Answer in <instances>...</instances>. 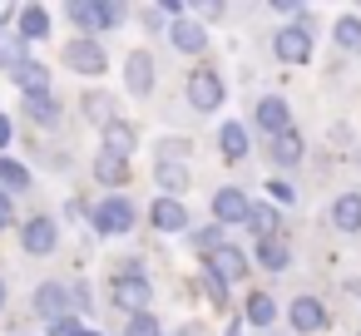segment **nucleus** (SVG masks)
I'll list each match as a JSON object with an SVG mask.
<instances>
[{
  "instance_id": "1",
  "label": "nucleus",
  "mask_w": 361,
  "mask_h": 336,
  "mask_svg": "<svg viewBox=\"0 0 361 336\" xmlns=\"http://www.w3.org/2000/svg\"><path fill=\"white\" fill-rule=\"evenodd\" d=\"M109 297H114V306L119 311H129V316H144V306L154 301V282L144 277V272H119L114 282H109Z\"/></svg>"
},
{
  "instance_id": "2",
  "label": "nucleus",
  "mask_w": 361,
  "mask_h": 336,
  "mask_svg": "<svg viewBox=\"0 0 361 336\" xmlns=\"http://www.w3.org/2000/svg\"><path fill=\"white\" fill-rule=\"evenodd\" d=\"M90 218H94V232L119 237V232H129V228H134V203H129V198H119V193H109Z\"/></svg>"
},
{
  "instance_id": "3",
  "label": "nucleus",
  "mask_w": 361,
  "mask_h": 336,
  "mask_svg": "<svg viewBox=\"0 0 361 336\" xmlns=\"http://www.w3.org/2000/svg\"><path fill=\"white\" fill-rule=\"evenodd\" d=\"M272 50H277L282 65H307V60H312V25H287V30H277Z\"/></svg>"
},
{
  "instance_id": "4",
  "label": "nucleus",
  "mask_w": 361,
  "mask_h": 336,
  "mask_svg": "<svg viewBox=\"0 0 361 336\" xmlns=\"http://www.w3.org/2000/svg\"><path fill=\"white\" fill-rule=\"evenodd\" d=\"M188 104H193V114H213V109L223 104V80H218L213 70H198V75L188 80Z\"/></svg>"
},
{
  "instance_id": "5",
  "label": "nucleus",
  "mask_w": 361,
  "mask_h": 336,
  "mask_svg": "<svg viewBox=\"0 0 361 336\" xmlns=\"http://www.w3.org/2000/svg\"><path fill=\"white\" fill-rule=\"evenodd\" d=\"M252 198L243 193V188H223V193H213V218L228 228V223H252Z\"/></svg>"
},
{
  "instance_id": "6",
  "label": "nucleus",
  "mask_w": 361,
  "mask_h": 336,
  "mask_svg": "<svg viewBox=\"0 0 361 336\" xmlns=\"http://www.w3.org/2000/svg\"><path fill=\"white\" fill-rule=\"evenodd\" d=\"M65 65L75 70V75H104V50H99V40H90V35H80L70 50H65Z\"/></svg>"
},
{
  "instance_id": "7",
  "label": "nucleus",
  "mask_w": 361,
  "mask_h": 336,
  "mask_svg": "<svg viewBox=\"0 0 361 336\" xmlns=\"http://www.w3.org/2000/svg\"><path fill=\"white\" fill-rule=\"evenodd\" d=\"M257 129H262V134H272V139H282V134L292 129V114H287V99H282V94L257 99Z\"/></svg>"
},
{
  "instance_id": "8",
  "label": "nucleus",
  "mask_w": 361,
  "mask_h": 336,
  "mask_svg": "<svg viewBox=\"0 0 361 336\" xmlns=\"http://www.w3.org/2000/svg\"><path fill=\"white\" fill-rule=\"evenodd\" d=\"M20 247L30 257H50L55 252V218H30L25 232H20Z\"/></svg>"
},
{
  "instance_id": "9",
  "label": "nucleus",
  "mask_w": 361,
  "mask_h": 336,
  "mask_svg": "<svg viewBox=\"0 0 361 336\" xmlns=\"http://www.w3.org/2000/svg\"><path fill=\"white\" fill-rule=\"evenodd\" d=\"M124 75H129V94H149L154 89V55L149 50H134L129 60H124Z\"/></svg>"
},
{
  "instance_id": "10",
  "label": "nucleus",
  "mask_w": 361,
  "mask_h": 336,
  "mask_svg": "<svg viewBox=\"0 0 361 336\" xmlns=\"http://www.w3.org/2000/svg\"><path fill=\"white\" fill-rule=\"evenodd\" d=\"M149 218H154L159 232H183V228H188V208H183L178 198H154Z\"/></svg>"
},
{
  "instance_id": "11",
  "label": "nucleus",
  "mask_w": 361,
  "mask_h": 336,
  "mask_svg": "<svg viewBox=\"0 0 361 336\" xmlns=\"http://www.w3.org/2000/svg\"><path fill=\"white\" fill-rule=\"evenodd\" d=\"M208 272H213V277H223V282H243V277H247V257L228 242V247H218V252L208 257Z\"/></svg>"
},
{
  "instance_id": "12",
  "label": "nucleus",
  "mask_w": 361,
  "mask_h": 336,
  "mask_svg": "<svg viewBox=\"0 0 361 336\" xmlns=\"http://www.w3.org/2000/svg\"><path fill=\"white\" fill-rule=\"evenodd\" d=\"M65 306H70V292H65L60 282H45V287L35 292V311H40L45 321H65Z\"/></svg>"
},
{
  "instance_id": "13",
  "label": "nucleus",
  "mask_w": 361,
  "mask_h": 336,
  "mask_svg": "<svg viewBox=\"0 0 361 336\" xmlns=\"http://www.w3.org/2000/svg\"><path fill=\"white\" fill-rule=\"evenodd\" d=\"M292 326H297V331H322V326H326V306H322L317 297H297V301H292Z\"/></svg>"
},
{
  "instance_id": "14",
  "label": "nucleus",
  "mask_w": 361,
  "mask_h": 336,
  "mask_svg": "<svg viewBox=\"0 0 361 336\" xmlns=\"http://www.w3.org/2000/svg\"><path fill=\"white\" fill-rule=\"evenodd\" d=\"M134 144H139V134H134V124H124V119H114V124L104 129V154H114V158H129V154H134Z\"/></svg>"
},
{
  "instance_id": "15",
  "label": "nucleus",
  "mask_w": 361,
  "mask_h": 336,
  "mask_svg": "<svg viewBox=\"0 0 361 336\" xmlns=\"http://www.w3.org/2000/svg\"><path fill=\"white\" fill-rule=\"evenodd\" d=\"M331 223H336L341 232H361V193H341V198L331 203Z\"/></svg>"
},
{
  "instance_id": "16",
  "label": "nucleus",
  "mask_w": 361,
  "mask_h": 336,
  "mask_svg": "<svg viewBox=\"0 0 361 336\" xmlns=\"http://www.w3.org/2000/svg\"><path fill=\"white\" fill-rule=\"evenodd\" d=\"M70 20L94 40V35L104 30V6H99V0H75V6H70Z\"/></svg>"
},
{
  "instance_id": "17",
  "label": "nucleus",
  "mask_w": 361,
  "mask_h": 336,
  "mask_svg": "<svg viewBox=\"0 0 361 336\" xmlns=\"http://www.w3.org/2000/svg\"><path fill=\"white\" fill-rule=\"evenodd\" d=\"M16 20H20V40H25V45H30V40H45V35H50V11H45V6H25V11H20Z\"/></svg>"
},
{
  "instance_id": "18",
  "label": "nucleus",
  "mask_w": 361,
  "mask_h": 336,
  "mask_svg": "<svg viewBox=\"0 0 361 336\" xmlns=\"http://www.w3.org/2000/svg\"><path fill=\"white\" fill-rule=\"evenodd\" d=\"M169 35H173V45H178L183 55H198V50L208 45V35H203V25H198V20H173V25H169Z\"/></svg>"
},
{
  "instance_id": "19",
  "label": "nucleus",
  "mask_w": 361,
  "mask_h": 336,
  "mask_svg": "<svg viewBox=\"0 0 361 336\" xmlns=\"http://www.w3.org/2000/svg\"><path fill=\"white\" fill-rule=\"evenodd\" d=\"M25 65H30V60H25V40H20V35H0V70L16 80Z\"/></svg>"
},
{
  "instance_id": "20",
  "label": "nucleus",
  "mask_w": 361,
  "mask_h": 336,
  "mask_svg": "<svg viewBox=\"0 0 361 336\" xmlns=\"http://www.w3.org/2000/svg\"><path fill=\"white\" fill-rule=\"evenodd\" d=\"M25 114H30V124H40V129L60 124V104H55L50 94H25Z\"/></svg>"
},
{
  "instance_id": "21",
  "label": "nucleus",
  "mask_w": 361,
  "mask_h": 336,
  "mask_svg": "<svg viewBox=\"0 0 361 336\" xmlns=\"http://www.w3.org/2000/svg\"><path fill=\"white\" fill-rule=\"evenodd\" d=\"M94 178H99L104 188H119V183L129 178V158H114V154H99V158H94Z\"/></svg>"
},
{
  "instance_id": "22",
  "label": "nucleus",
  "mask_w": 361,
  "mask_h": 336,
  "mask_svg": "<svg viewBox=\"0 0 361 336\" xmlns=\"http://www.w3.org/2000/svg\"><path fill=\"white\" fill-rule=\"evenodd\" d=\"M218 144H223V158H233V163L247 158V129L243 124H223L218 129Z\"/></svg>"
},
{
  "instance_id": "23",
  "label": "nucleus",
  "mask_w": 361,
  "mask_h": 336,
  "mask_svg": "<svg viewBox=\"0 0 361 336\" xmlns=\"http://www.w3.org/2000/svg\"><path fill=\"white\" fill-rule=\"evenodd\" d=\"M247 228L257 232V242H267V237H277V232H282V218H277V208H272V203H257Z\"/></svg>"
},
{
  "instance_id": "24",
  "label": "nucleus",
  "mask_w": 361,
  "mask_h": 336,
  "mask_svg": "<svg viewBox=\"0 0 361 336\" xmlns=\"http://www.w3.org/2000/svg\"><path fill=\"white\" fill-rule=\"evenodd\" d=\"M85 114H90V124L109 129V124H114V99L99 94V89H90V94H85Z\"/></svg>"
},
{
  "instance_id": "25",
  "label": "nucleus",
  "mask_w": 361,
  "mask_h": 336,
  "mask_svg": "<svg viewBox=\"0 0 361 336\" xmlns=\"http://www.w3.org/2000/svg\"><path fill=\"white\" fill-rule=\"evenodd\" d=\"M154 183L173 198V193H183V188H188V168H183V163H159V168H154Z\"/></svg>"
},
{
  "instance_id": "26",
  "label": "nucleus",
  "mask_w": 361,
  "mask_h": 336,
  "mask_svg": "<svg viewBox=\"0 0 361 336\" xmlns=\"http://www.w3.org/2000/svg\"><path fill=\"white\" fill-rule=\"evenodd\" d=\"M257 262H262L267 272H282V267L292 262V252H287L282 237H267V242H257Z\"/></svg>"
},
{
  "instance_id": "27",
  "label": "nucleus",
  "mask_w": 361,
  "mask_h": 336,
  "mask_svg": "<svg viewBox=\"0 0 361 336\" xmlns=\"http://www.w3.org/2000/svg\"><path fill=\"white\" fill-rule=\"evenodd\" d=\"M272 158H277L282 168H292V163L302 158V134H297V129H287L282 139H272Z\"/></svg>"
},
{
  "instance_id": "28",
  "label": "nucleus",
  "mask_w": 361,
  "mask_h": 336,
  "mask_svg": "<svg viewBox=\"0 0 361 336\" xmlns=\"http://www.w3.org/2000/svg\"><path fill=\"white\" fill-rule=\"evenodd\" d=\"M16 85H20L25 94H50V70H45V65H25V70L16 75Z\"/></svg>"
},
{
  "instance_id": "29",
  "label": "nucleus",
  "mask_w": 361,
  "mask_h": 336,
  "mask_svg": "<svg viewBox=\"0 0 361 336\" xmlns=\"http://www.w3.org/2000/svg\"><path fill=\"white\" fill-rule=\"evenodd\" d=\"M272 316H277V301H272L267 292H252V297H247V321H252V326H272Z\"/></svg>"
},
{
  "instance_id": "30",
  "label": "nucleus",
  "mask_w": 361,
  "mask_h": 336,
  "mask_svg": "<svg viewBox=\"0 0 361 336\" xmlns=\"http://www.w3.org/2000/svg\"><path fill=\"white\" fill-rule=\"evenodd\" d=\"M0 188L25 193V188H30V168H20L16 158H0Z\"/></svg>"
},
{
  "instance_id": "31",
  "label": "nucleus",
  "mask_w": 361,
  "mask_h": 336,
  "mask_svg": "<svg viewBox=\"0 0 361 336\" xmlns=\"http://www.w3.org/2000/svg\"><path fill=\"white\" fill-rule=\"evenodd\" d=\"M336 45L341 50H351V55H361V20H336Z\"/></svg>"
},
{
  "instance_id": "32",
  "label": "nucleus",
  "mask_w": 361,
  "mask_h": 336,
  "mask_svg": "<svg viewBox=\"0 0 361 336\" xmlns=\"http://www.w3.org/2000/svg\"><path fill=\"white\" fill-rule=\"evenodd\" d=\"M203 292L213 297V306H228V282H223V277H213V272H203Z\"/></svg>"
},
{
  "instance_id": "33",
  "label": "nucleus",
  "mask_w": 361,
  "mask_h": 336,
  "mask_svg": "<svg viewBox=\"0 0 361 336\" xmlns=\"http://www.w3.org/2000/svg\"><path fill=\"white\" fill-rule=\"evenodd\" d=\"M124 336H164V331H159V321L144 311V316H129V331H124Z\"/></svg>"
},
{
  "instance_id": "34",
  "label": "nucleus",
  "mask_w": 361,
  "mask_h": 336,
  "mask_svg": "<svg viewBox=\"0 0 361 336\" xmlns=\"http://www.w3.org/2000/svg\"><path fill=\"white\" fill-rule=\"evenodd\" d=\"M267 193H272V203H282V208L297 198V193H292V183H272V178H267Z\"/></svg>"
},
{
  "instance_id": "35",
  "label": "nucleus",
  "mask_w": 361,
  "mask_h": 336,
  "mask_svg": "<svg viewBox=\"0 0 361 336\" xmlns=\"http://www.w3.org/2000/svg\"><path fill=\"white\" fill-rule=\"evenodd\" d=\"M99 6H104V30H114L124 20V6H109V0H99Z\"/></svg>"
},
{
  "instance_id": "36",
  "label": "nucleus",
  "mask_w": 361,
  "mask_h": 336,
  "mask_svg": "<svg viewBox=\"0 0 361 336\" xmlns=\"http://www.w3.org/2000/svg\"><path fill=\"white\" fill-rule=\"evenodd\" d=\"M16 223V208H11V193H0V228Z\"/></svg>"
},
{
  "instance_id": "37",
  "label": "nucleus",
  "mask_w": 361,
  "mask_h": 336,
  "mask_svg": "<svg viewBox=\"0 0 361 336\" xmlns=\"http://www.w3.org/2000/svg\"><path fill=\"white\" fill-rule=\"evenodd\" d=\"M198 15H203V20H218V15H223V6H218V0H203Z\"/></svg>"
},
{
  "instance_id": "38",
  "label": "nucleus",
  "mask_w": 361,
  "mask_h": 336,
  "mask_svg": "<svg viewBox=\"0 0 361 336\" xmlns=\"http://www.w3.org/2000/svg\"><path fill=\"white\" fill-rule=\"evenodd\" d=\"M6 144H11V119L0 114V149H6Z\"/></svg>"
},
{
  "instance_id": "39",
  "label": "nucleus",
  "mask_w": 361,
  "mask_h": 336,
  "mask_svg": "<svg viewBox=\"0 0 361 336\" xmlns=\"http://www.w3.org/2000/svg\"><path fill=\"white\" fill-rule=\"evenodd\" d=\"M11 15H20V11H16V6H0V25H6Z\"/></svg>"
},
{
  "instance_id": "40",
  "label": "nucleus",
  "mask_w": 361,
  "mask_h": 336,
  "mask_svg": "<svg viewBox=\"0 0 361 336\" xmlns=\"http://www.w3.org/2000/svg\"><path fill=\"white\" fill-rule=\"evenodd\" d=\"M223 336H243V326H238V321H233V326H228V331H223Z\"/></svg>"
},
{
  "instance_id": "41",
  "label": "nucleus",
  "mask_w": 361,
  "mask_h": 336,
  "mask_svg": "<svg viewBox=\"0 0 361 336\" xmlns=\"http://www.w3.org/2000/svg\"><path fill=\"white\" fill-rule=\"evenodd\" d=\"M0 306H6V282H0Z\"/></svg>"
},
{
  "instance_id": "42",
  "label": "nucleus",
  "mask_w": 361,
  "mask_h": 336,
  "mask_svg": "<svg viewBox=\"0 0 361 336\" xmlns=\"http://www.w3.org/2000/svg\"><path fill=\"white\" fill-rule=\"evenodd\" d=\"M80 336H99V331H80Z\"/></svg>"
},
{
  "instance_id": "43",
  "label": "nucleus",
  "mask_w": 361,
  "mask_h": 336,
  "mask_svg": "<svg viewBox=\"0 0 361 336\" xmlns=\"http://www.w3.org/2000/svg\"><path fill=\"white\" fill-rule=\"evenodd\" d=\"M178 336H193V331H178Z\"/></svg>"
}]
</instances>
